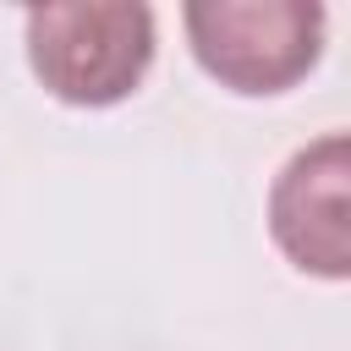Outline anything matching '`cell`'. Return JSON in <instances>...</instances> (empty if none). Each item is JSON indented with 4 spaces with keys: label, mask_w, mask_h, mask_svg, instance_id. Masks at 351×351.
I'll return each instance as SVG.
<instances>
[{
    "label": "cell",
    "mask_w": 351,
    "mask_h": 351,
    "mask_svg": "<svg viewBox=\"0 0 351 351\" xmlns=\"http://www.w3.org/2000/svg\"><path fill=\"white\" fill-rule=\"evenodd\" d=\"M22 27L38 82L66 104H121L154 60V11L137 0L33 5Z\"/></svg>",
    "instance_id": "1"
},
{
    "label": "cell",
    "mask_w": 351,
    "mask_h": 351,
    "mask_svg": "<svg viewBox=\"0 0 351 351\" xmlns=\"http://www.w3.org/2000/svg\"><path fill=\"white\" fill-rule=\"evenodd\" d=\"M181 22L197 66L236 93H285L324 55V5L313 0H192Z\"/></svg>",
    "instance_id": "2"
},
{
    "label": "cell",
    "mask_w": 351,
    "mask_h": 351,
    "mask_svg": "<svg viewBox=\"0 0 351 351\" xmlns=\"http://www.w3.org/2000/svg\"><path fill=\"white\" fill-rule=\"evenodd\" d=\"M351 143L346 132H329L291 154V165L274 176L269 192V230L280 252L318 280L351 274Z\"/></svg>",
    "instance_id": "3"
}]
</instances>
